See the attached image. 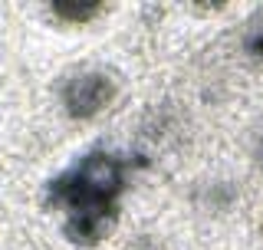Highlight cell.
I'll use <instances>...</instances> for the list:
<instances>
[{
    "mask_svg": "<svg viewBox=\"0 0 263 250\" xmlns=\"http://www.w3.org/2000/svg\"><path fill=\"white\" fill-rule=\"evenodd\" d=\"M135 181L125 152L112 145H92L53 171L40 188V201L49 214H66L76 207H105L122 204Z\"/></svg>",
    "mask_w": 263,
    "mask_h": 250,
    "instance_id": "6da1fadb",
    "label": "cell"
},
{
    "mask_svg": "<svg viewBox=\"0 0 263 250\" xmlns=\"http://www.w3.org/2000/svg\"><path fill=\"white\" fill-rule=\"evenodd\" d=\"M125 93L119 69L102 63H82L66 69L56 82V109L72 125H92L105 119Z\"/></svg>",
    "mask_w": 263,
    "mask_h": 250,
    "instance_id": "7a4b0ae2",
    "label": "cell"
},
{
    "mask_svg": "<svg viewBox=\"0 0 263 250\" xmlns=\"http://www.w3.org/2000/svg\"><path fill=\"white\" fill-rule=\"evenodd\" d=\"M122 221V204H105V207H76V211L60 214L56 227L60 240L72 250H99L115 237Z\"/></svg>",
    "mask_w": 263,
    "mask_h": 250,
    "instance_id": "3957f363",
    "label": "cell"
},
{
    "mask_svg": "<svg viewBox=\"0 0 263 250\" xmlns=\"http://www.w3.org/2000/svg\"><path fill=\"white\" fill-rule=\"evenodd\" d=\"M33 10H36V20L46 23L49 30L86 33L102 20H109L119 7L105 4V0H49V4H36Z\"/></svg>",
    "mask_w": 263,
    "mask_h": 250,
    "instance_id": "277c9868",
    "label": "cell"
},
{
    "mask_svg": "<svg viewBox=\"0 0 263 250\" xmlns=\"http://www.w3.org/2000/svg\"><path fill=\"white\" fill-rule=\"evenodd\" d=\"M234 53L247 69L263 73V7L250 10L234 30Z\"/></svg>",
    "mask_w": 263,
    "mask_h": 250,
    "instance_id": "5b68a950",
    "label": "cell"
},
{
    "mask_svg": "<svg viewBox=\"0 0 263 250\" xmlns=\"http://www.w3.org/2000/svg\"><path fill=\"white\" fill-rule=\"evenodd\" d=\"M250 162H253L257 171H263V119L257 122V129L250 132Z\"/></svg>",
    "mask_w": 263,
    "mask_h": 250,
    "instance_id": "8992f818",
    "label": "cell"
},
{
    "mask_svg": "<svg viewBox=\"0 0 263 250\" xmlns=\"http://www.w3.org/2000/svg\"><path fill=\"white\" fill-rule=\"evenodd\" d=\"M4 224H7V207H4V201H0V237H4Z\"/></svg>",
    "mask_w": 263,
    "mask_h": 250,
    "instance_id": "52a82bcc",
    "label": "cell"
},
{
    "mask_svg": "<svg viewBox=\"0 0 263 250\" xmlns=\"http://www.w3.org/2000/svg\"><path fill=\"white\" fill-rule=\"evenodd\" d=\"M0 40H4V27H0Z\"/></svg>",
    "mask_w": 263,
    "mask_h": 250,
    "instance_id": "ba28073f",
    "label": "cell"
}]
</instances>
